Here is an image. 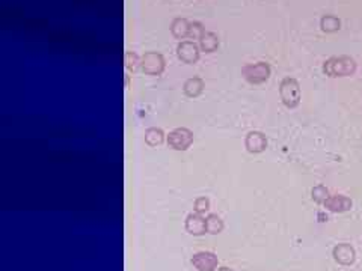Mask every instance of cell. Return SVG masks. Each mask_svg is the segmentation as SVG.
Returning a JSON list of instances; mask_svg holds the SVG:
<instances>
[{
	"instance_id": "6da1fadb",
	"label": "cell",
	"mask_w": 362,
	"mask_h": 271,
	"mask_svg": "<svg viewBox=\"0 0 362 271\" xmlns=\"http://www.w3.org/2000/svg\"><path fill=\"white\" fill-rule=\"evenodd\" d=\"M356 70V63L353 59L347 57V56H341V57H332L329 59L325 66L323 71L331 76V77H346L353 74Z\"/></svg>"
},
{
	"instance_id": "7a4b0ae2",
	"label": "cell",
	"mask_w": 362,
	"mask_h": 271,
	"mask_svg": "<svg viewBox=\"0 0 362 271\" xmlns=\"http://www.w3.org/2000/svg\"><path fill=\"white\" fill-rule=\"evenodd\" d=\"M279 94L282 103L288 108H294L301 103V86L294 79H284L279 86Z\"/></svg>"
},
{
	"instance_id": "3957f363",
	"label": "cell",
	"mask_w": 362,
	"mask_h": 271,
	"mask_svg": "<svg viewBox=\"0 0 362 271\" xmlns=\"http://www.w3.org/2000/svg\"><path fill=\"white\" fill-rule=\"evenodd\" d=\"M194 143V133L189 128H175L167 136V145L175 151H186Z\"/></svg>"
},
{
	"instance_id": "277c9868",
	"label": "cell",
	"mask_w": 362,
	"mask_h": 271,
	"mask_svg": "<svg viewBox=\"0 0 362 271\" xmlns=\"http://www.w3.org/2000/svg\"><path fill=\"white\" fill-rule=\"evenodd\" d=\"M243 77L252 84H260L269 79L270 76V66L264 62H258V63H252L246 65L243 68Z\"/></svg>"
},
{
	"instance_id": "5b68a950",
	"label": "cell",
	"mask_w": 362,
	"mask_h": 271,
	"mask_svg": "<svg viewBox=\"0 0 362 271\" xmlns=\"http://www.w3.org/2000/svg\"><path fill=\"white\" fill-rule=\"evenodd\" d=\"M142 70L148 76H159L165 70V59L163 56L156 52H150L142 59Z\"/></svg>"
},
{
	"instance_id": "8992f818",
	"label": "cell",
	"mask_w": 362,
	"mask_h": 271,
	"mask_svg": "<svg viewBox=\"0 0 362 271\" xmlns=\"http://www.w3.org/2000/svg\"><path fill=\"white\" fill-rule=\"evenodd\" d=\"M198 271H215L218 268V256L211 252H198L192 258Z\"/></svg>"
},
{
	"instance_id": "52a82bcc",
	"label": "cell",
	"mask_w": 362,
	"mask_h": 271,
	"mask_svg": "<svg viewBox=\"0 0 362 271\" xmlns=\"http://www.w3.org/2000/svg\"><path fill=\"white\" fill-rule=\"evenodd\" d=\"M177 54L186 63H195L199 59V50H198L195 42H192V41H183L181 44H178Z\"/></svg>"
},
{
	"instance_id": "ba28073f",
	"label": "cell",
	"mask_w": 362,
	"mask_h": 271,
	"mask_svg": "<svg viewBox=\"0 0 362 271\" xmlns=\"http://www.w3.org/2000/svg\"><path fill=\"white\" fill-rule=\"evenodd\" d=\"M245 145H246V149L249 152L258 154V152H263L267 148V139L260 131H251V133H248L246 139H245Z\"/></svg>"
},
{
	"instance_id": "9c48e42d",
	"label": "cell",
	"mask_w": 362,
	"mask_h": 271,
	"mask_svg": "<svg viewBox=\"0 0 362 271\" xmlns=\"http://www.w3.org/2000/svg\"><path fill=\"white\" fill-rule=\"evenodd\" d=\"M325 207L332 213H344L352 208V200L347 196L335 194V196H329V199L325 202Z\"/></svg>"
},
{
	"instance_id": "30bf717a",
	"label": "cell",
	"mask_w": 362,
	"mask_h": 271,
	"mask_svg": "<svg viewBox=\"0 0 362 271\" xmlns=\"http://www.w3.org/2000/svg\"><path fill=\"white\" fill-rule=\"evenodd\" d=\"M355 249L350 244H338L334 249V258L343 265H350L355 262Z\"/></svg>"
},
{
	"instance_id": "8fae6325",
	"label": "cell",
	"mask_w": 362,
	"mask_h": 271,
	"mask_svg": "<svg viewBox=\"0 0 362 271\" xmlns=\"http://www.w3.org/2000/svg\"><path fill=\"white\" fill-rule=\"evenodd\" d=\"M186 231L192 235H202L205 234L207 228H205V218H202L201 214L194 213L189 214L186 218Z\"/></svg>"
},
{
	"instance_id": "7c38bea8",
	"label": "cell",
	"mask_w": 362,
	"mask_h": 271,
	"mask_svg": "<svg viewBox=\"0 0 362 271\" xmlns=\"http://www.w3.org/2000/svg\"><path fill=\"white\" fill-rule=\"evenodd\" d=\"M183 91L187 97L190 98H195L198 95H201V92L204 91V81L198 77H194V79H189L186 80L184 86H183Z\"/></svg>"
},
{
	"instance_id": "4fadbf2b",
	"label": "cell",
	"mask_w": 362,
	"mask_h": 271,
	"mask_svg": "<svg viewBox=\"0 0 362 271\" xmlns=\"http://www.w3.org/2000/svg\"><path fill=\"white\" fill-rule=\"evenodd\" d=\"M199 44H201V50L205 52V53H211L218 49L219 46V41H218V36L211 32H204V35L201 36L199 39Z\"/></svg>"
},
{
	"instance_id": "5bb4252c",
	"label": "cell",
	"mask_w": 362,
	"mask_h": 271,
	"mask_svg": "<svg viewBox=\"0 0 362 271\" xmlns=\"http://www.w3.org/2000/svg\"><path fill=\"white\" fill-rule=\"evenodd\" d=\"M145 142L150 146H159L165 142V133L163 130L157 128V127H151L145 131Z\"/></svg>"
},
{
	"instance_id": "9a60e30c",
	"label": "cell",
	"mask_w": 362,
	"mask_h": 271,
	"mask_svg": "<svg viewBox=\"0 0 362 271\" xmlns=\"http://www.w3.org/2000/svg\"><path fill=\"white\" fill-rule=\"evenodd\" d=\"M189 30H190V25L187 23V20L184 18H177L174 20L172 26H171V32L175 38L181 39L184 36H189Z\"/></svg>"
},
{
	"instance_id": "2e32d148",
	"label": "cell",
	"mask_w": 362,
	"mask_h": 271,
	"mask_svg": "<svg viewBox=\"0 0 362 271\" xmlns=\"http://www.w3.org/2000/svg\"><path fill=\"white\" fill-rule=\"evenodd\" d=\"M205 228L208 234H213V235L221 234L223 229V221L218 214H210L205 218Z\"/></svg>"
},
{
	"instance_id": "e0dca14e",
	"label": "cell",
	"mask_w": 362,
	"mask_h": 271,
	"mask_svg": "<svg viewBox=\"0 0 362 271\" xmlns=\"http://www.w3.org/2000/svg\"><path fill=\"white\" fill-rule=\"evenodd\" d=\"M339 25H341L339 20L334 15H326V17L322 18V29L325 32H335V30L339 29Z\"/></svg>"
},
{
	"instance_id": "ac0fdd59",
	"label": "cell",
	"mask_w": 362,
	"mask_h": 271,
	"mask_svg": "<svg viewBox=\"0 0 362 271\" xmlns=\"http://www.w3.org/2000/svg\"><path fill=\"white\" fill-rule=\"evenodd\" d=\"M312 199L317 202V204H325L328 199H329V190L326 189L325 186H317L312 189Z\"/></svg>"
},
{
	"instance_id": "d6986e66",
	"label": "cell",
	"mask_w": 362,
	"mask_h": 271,
	"mask_svg": "<svg viewBox=\"0 0 362 271\" xmlns=\"http://www.w3.org/2000/svg\"><path fill=\"white\" fill-rule=\"evenodd\" d=\"M195 213H198V214H204V213H207L208 210H210V200H208V197H205V196H202V197H198L195 200Z\"/></svg>"
},
{
	"instance_id": "ffe728a7",
	"label": "cell",
	"mask_w": 362,
	"mask_h": 271,
	"mask_svg": "<svg viewBox=\"0 0 362 271\" xmlns=\"http://www.w3.org/2000/svg\"><path fill=\"white\" fill-rule=\"evenodd\" d=\"M139 63H142V62H139L138 54L132 53V52H129V53L125 54V66H127V70H130V71H136L138 66H139Z\"/></svg>"
},
{
	"instance_id": "44dd1931",
	"label": "cell",
	"mask_w": 362,
	"mask_h": 271,
	"mask_svg": "<svg viewBox=\"0 0 362 271\" xmlns=\"http://www.w3.org/2000/svg\"><path fill=\"white\" fill-rule=\"evenodd\" d=\"M202 35H204V29H202V25H201V23H194V25H190V30H189V36H190V38H198V39H201Z\"/></svg>"
},
{
	"instance_id": "7402d4cb",
	"label": "cell",
	"mask_w": 362,
	"mask_h": 271,
	"mask_svg": "<svg viewBox=\"0 0 362 271\" xmlns=\"http://www.w3.org/2000/svg\"><path fill=\"white\" fill-rule=\"evenodd\" d=\"M219 271H232V270H231V268H228V267H222V268H221Z\"/></svg>"
}]
</instances>
